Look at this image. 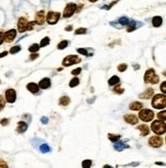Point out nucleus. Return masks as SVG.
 Returning a JSON list of instances; mask_svg holds the SVG:
<instances>
[{"label": "nucleus", "instance_id": "1", "mask_svg": "<svg viewBox=\"0 0 166 168\" xmlns=\"http://www.w3.org/2000/svg\"><path fill=\"white\" fill-rule=\"evenodd\" d=\"M165 122L162 120H155L153 121V123L151 124V129L153 130L154 133H156L157 135H162L165 133Z\"/></svg>", "mask_w": 166, "mask_h": 168}, {"label": "nucleus", "instance_id": "2", "mask_svg": "<svg viewBox=\"0 0 166 168\" xmlns=\"http://www.w3.org/2000/svg\"><path fill=\"white\" fill-rule=\"evenodd\" d=\"M151 105L152 107L155 109H164L166 106V97L165 94H156L155 96L153 97V100L151 102Z\"/></svg>", "mask_w": 166, "mask_h": 168}, {"label": "nucleus", "instance_id": "3", "mask_svg": "<svg viewBox=\"0 0 166 168\" xmlns=\"http://www.w3.org/2000/svg\"><path fill=\"white\" fill-rule=\"evenodd\" d=\"M154 112L152 110H149V109H144V110H141L140 113H138V117L142 121L144 122H150L154 119Z\"/></svg>", "mask_w": 166, "mask_h": 168}, {"label": "nucleus", "instance_id": "4", "mask_svg": "<svg viewBox=\"0 0 166 168\" xmlns=\"http://www.w3.org/2000/svg\"><path fill=\"white\" fill-rule=\"evenodd\" d=\"M81 62V59L77 55H68L63 60V66L65 67H69L72 66V65L78 64V63Z\"/></svg>", "mask_w": 166, "mask_h": 168}, {"label": "nucleus", "instance_id": "5", "mask_svg": "<svg viewBox=\"0 0 166 168\" xmlns=\"http://www.w3.org/2000/svg\"><path fill=\"white\" fill-rule=\"evenodd\" d=\"M149 145L152 148H160L163 146V139L159 135H154L149 138Z\"/></svg>", "mask_w": 166, "mask_h": 168}, {"label": "nucleus", "instance_id": "6", "mask_svg": "<svg viewBox=\"0 0 166 168\" xmlns=\"http://www.w3.org/2000/svg\"><path fill=\"white\" fill-rule=\"evenodd\" d=\"M76 8H77V5L75 3H68L67 6L65 7L63 17L64 18H70V17H72L76 12Z\"/></svg>", "mask_w": 166, "mask_h": 168}, {"label": "nucleus", "instance_id": "7", "mask_svg": "<svg viewBox=\"0 0 166 168\" xmlns=\"http://www.w3.org/2000/svg\"><path fill=\"white\" fill-rule=\"evenodd\" d=\"M5 101L9 104H13L17 100V91L13 88H8L5 91Z\"/></svg>", "mask_w": 166, "mask_h": 168}, {"label": "nucleus", "instance_id": "8", "mask_svg": "<svg viewBox=\"0 0 166 168\" xmlns=\"http://www.w3.org/2000/svg\"><path fill=\"white\" fill-rule=\"evenodd\" d=\"M60 17H61V13L58 12V11H49V12L47 13L46 21L49 25H54L58 23Z\"/></svg>", "mask_w": 166, "mask_h": 168}, {"label": "nucleus", "instance_id": "9", "mask_svg": "<svg viewBox=\"0 0 166 168\" xmlns=\"http://www.w3.org/2000/svg\"><path fill=\"white\" fill-rule=\"evenodd\" d=\"M28 24H29V21L26 18H20L18 21V31L20 33L26 32L27 29H28Z\"/></svg>", "mask_w": 166, "mask_h": 168}, {"label": "nucleus", "instance_id": "10", "mask_svg": "<svg viewBox=\"0 0 166 168\" xmlns=\"http://www.w3.org/2000/svg\"><path fill=\"white\" fill-rule=\"evenodd\" d=\"M16 36H17V31L14 29H11L6 31L5 33H3V39H4L5 42L9 43V42H12L14 40Z\"/></svg>", "mask_w": 166, "mask_h": 168}, {"label": "nucleus", "instance_id": "11", "mask_svg": "<svg viewBox=\"0 0 166 168\" xmlns=\"http://www.w3.org/2000/svg\"><path fill=\"white\" fill-rule=\"evenodd\" d=\"M45 20H46V18H45V11L44 10H40L36 13V16H35V23L36 24H38V25L44 24Z\"/></svg>", "mask_w": 166, "mask_h": 168}, {"label": "nucleus", "instance_id": "12", "mask_svg": "<svg viewBox=\"0 0 166 168\" xmlns=\"http://www.w3.org/2000/svg\"><path fill=\"white\" fill-rule=\"evenodd\" d=\"M124 121L131 125H135L138 122V118L133 114H126V115H124Z\"/></svg>", "mask_w": 166, "mask_h": 168}, {"label": "nucleus", "instance_id": "13", "mask_svg": "<svg viewBox=\"0 0 166 168\" xmlns=\"http://www.w3.org/2000/svg\"><path fill=\"white\" fill-rule=\"evenodd\" d=\"M51 85V81L49 78H43V79L40 80L39 84H38V86L39 88H42V89H47L49 88Z\"/></svg>", "mask_w": 166, "mask_h": 168}, {"label": "nucleus", "instance_id": "14", "mask_svg": "<svg viewBox=\"0 0 166 168\" xmlns=\"http://www.w3.org/2000/svg\"><path fill=\"white\" fill-rule=\"evenodd\" d=\"M27 89L32 92L33 94H36V93L39 92V86H38V84L34 83V82H31V83H28L27 84Z\"/></svg>", "mask_w": 166, "mask_h": 168}, {"label": "nucleus", "instance_id": "15", "mask_svg": "<svg viewBox=\"0 0 166 168\" xmlns=\"http://www.w3.org/2000/svg\"><path fill=\"white\" fill-rule=\"evenodd\" d=\"M154 89L153 88H148L146 89V90L144 91L143 93H141L140 94V98H145V100H147V98H151V97L153 96L154 94Z\"/></svg>", "mask_w": 166, "mask_h": 168}, {"label": "nucleus", "instance_id": "16", "mask_svg": "<svg viewBox=\"0 0 166 168\" xmlns=\"http://www.w3.org/2000/svg\"><path fill=\"white\" fill-rule=\"evenodd\" d=\"M155 71H154V69H149L148 71L146 72V74H145V77H144V80L145 82H147V83H150V81L152 80V78L155 76Z\"/></svg>", "mask_w": 166, "mask_h": 168}, {"label": "nucleus", "instance_id": "17", "mask_svg": "<svg viewBox=\"0 0 166 168\" xmlns=\"http://www.w3.org/2000/svg\"><path fill=\"white\" fill-rule=\"evenodd\" d=\"M136 128L141 131V135H142V136H146V135H148L149 132H150V128H149V126L146 125V124L138 125Z\"/></svg>", "mask_w": 166, "mask_h": 168}, {"label": "nucleus", "instance_id": "18", "mask_svg": "<svg viewBox=\"0 0 166 168\" xmlns=\"http://www.w3.org/2000/svg\"><path fill=\"white\" fill-rule=\"evenodd\" d=\"M28 129V124L24 121H20L17 126V132L18 133H24Z\"/></svg>", "mask_w": 166, "mask_h": 168}, {"label": "nucleus", "instance_id": "19", "mask_svg": "<svg viewBox=\"0 0 166 168\" xmlns=\"http://www.w3.org/2000/svg\"><path fill=\"white\" fill-rule=\"evenodd\" d=\"M143 104L140 102H132L129 105V109L131 111H141V109H143Z\"/></svg>", "mask_w": 166, "mask_h": 168}, {"label": "nucleus", "instance_id": "20", "mask_svg": "<svg viewBox=\"0 0 166 168\" xmlns=\"http://www.w3.org/2000/svg\"><path fill=\"white\" fill-rule=\"evenodd\" d=\"M126 148H129L127 145H125L123 142H116L115 145H114V149H115L116 151H123L124 149Z\"/></svg>", "mask_w": 166, "mask_h": 168}, {"label": "nucleus", "instance_id": "21", "mask_svg": "<svg viewBox=\"0 0 166 168\" xmlns=\"http://www.w3.org/2000/svg\"><path fill=\"white\" fill-rule=\"evenodd\" d=\"M70 103H71V98H70L69 96H67V95H64V96H62L60 98V102H59V104H60L61 106L66 107V106H68Z\"/></svg>", "mask_w": 166, "mask_h": 168}, {"label": "nucleus", "instance_id": "22", "mask_svg": "<svg viewBox=\"0 0 166 168\" xmlns=\"http://www.w3.org/2000/svg\"><path fill=\"white\" fill-rule=\"evenodd\" d=\"M162 18L161 17H159V16H157V17H154L153 19H152V24H153V26L154 27H156V28H158V27H160L162 25Z\"/></svg>", "mask_w": 166, "mask_h": 168}, {"label": "nucleus", "instance_id": "23", "mask_svg": "<svg viewBox=\"0 0 166 168\" xmlns=\"http://www.w3.org/2000/svg\"><path fill=\"white\" fill-rule=\"evenodd\" d=\"M120 82V78L118 77V76H112V77L109 79L108 83L109 85H111V86H115L116 84H118Z\"/></svg>", "mask_w": 166, "mask_h": 168}, {"label": "nucleus", "instance_id": "24", "mask_svg": "<svg viewBox=\"0 0 166 168\" xmlns=\"http://www.w3.org/2000/svg\"><path fill=\"white\" fill-rule=\"evenodd\" d=\"M120 137H121V135H119V134H113V133H109L108 134V138L113 143L118 142L120 139Z\"/></svg>", "mask_w": 166, "mask_h": 168}, {"label": "nucleus", "instance_id": "25", "mask_svg": "<svg viewBox=\"0 0 166 168\" xmlns=\"http://www.w3.org/2000/svg\"><path fill=\"white\" fill-rule=\"evenodd\" d=\"M79 83H80L79 78L74 77L73 79H72L71 81H70V83H69V86H70V87H76Z\"/></svg>", "mask_w": 166, "mask_h": 168}, {"label": "nucleus", "instance_id": "26", "mask_svg": "<svg viewBox=\"0 0 166 168\" xmlns=\"http://www.w3.org/2000/svg\"><path fill=\"white\" fill-rule=\"evenodd\" d=\"M39 48H40V46L37 44V43H34V44H32L31 46L29 47V51L31 53H36L38 50H39Z\"/></svg>", "mask_w": 166, "mask_h": 168}, {"label": "nucleus", "instance_id": "27", "mask_svg": "<svg viewBox=\"0 0 166 168\" xmlns=\"http://www.w3.org/2000/svg\"><path fill=\"white\" fill-rule=\"evenodd\" d=\"M49 42H50V39H49L48 37H44L42 40H41V41H40L39 46L40 47H44V46H46V45L49 44Z\"/></svg>", "mask_w": 166, "mask_h": 168}, {"label": "nucleus", "instance_id": "28", "mask_svg": "<svg viewBox=\"0 0 166 168\" xmlns=\"http://www.w3.org/2000/svg\"><path fill=\"white\" fill-rule=\"evenodd\" d=\"M5 105H6V101H5L4 96L0 95V112L5 108Z\"/></svg>", "mask_w": 166, "mask_h": 168}, {"label": "nucleus", "instance_id": "29", "mask_svg": "<svg viewBox=\"0 0 166 168\" xmlns=\"http://www.w3.org/2000/svg\"><path fill=\"white\" fill-rule=\"evenodd\" d=\"M39 150H40V152H41V153H48V152H50V148H49V147L47 146L46 144H43L42 146L39 148Z\"/></svg>", "mask_w": 166, "mask_h": 168}, {"label": "nucleus", "instance_id": "30", "mask_svg": "<svg viewBox=\"0 0 166 168\" xmlns=\"http://www.w3.org/2000/svg\"><path fill=\"white\" fill-rule=\"evenodd\" d=\"M157 117L159 120H162V121H165L166 119V111L163 110L162 112H159V113L157 114Z\"/></svg>", "mask_w": 166, "mask_h": 168}, {"label": "nucleus", "instance_id": "31", "mask_svg": "<svg viewBox=\"0 0 166 168\" xmlns=\"http://www.w3.org/2000/svg\"><path fill=\"white\" fill-rule=\"evenodd\" d=\"M68 44H69V42L67 41V40H63V41H61L60 43L58 44V48L59 49H64V48H66V47L68 46Z\"/></svg>", "mask_w": 166, "mask_h": 168}, {"label": "nucleus", "instance_id": "32", "mask_svg": "<svg viewBox=\"0 0 166 168\" xmlns=\"http://www.w3.org/2000/svg\"><path fill=\"white\" fill-rule=\"evenodd\" d=\"M92 165V161L91 160H84L82 162V168H90Z\"/></svg>", "mask_w": 166, "mask_h": 168}, {"label": "nucleus", "instance_id": "33", "mask_svg": "<svg viewBox=\"0 0 166 168\" xmlns=\"http://www.w3.org/2000/svg\"><path fill=\"white\" fill-rule=\"evenodd\" d=\"M20 50H21V46H20V45H16V46L11 47L10 50H9V52H10L11 54H16V53H18Z\"/></svg>", "mask_w": 166, "mask_h": 168}, {"label": "nucleus", "instance_id": "34", "mask_svg": "<svg viewBox=\"0 0 166 168\" xmlns=\"http://www.w3.org/2000/svg\"><path fill=\"white\" fill-rule=\"evenodd\" d=\"M87 32V30L85 28H79L75 31V35H82V34H85Z\"/></svg>", "mask_w": 166, "mask_h": 168}, {"label": "nucleus", "instance_id": "35", "mask_svg": "<svg viewBox=\"0 0 166 168\" xmlns=\"http://www.w3.org/2000/svg\"><path fill=\"white\" fill-rule=\"evenodd\" d=\"M137 27L135 26V22H132L130 25H127V32H131L134 29H136Z\"/></svg>", "mask_w": 166, "mask_h": 168}, {"label": "nucleus", "instance_id": "36", "mask_svg": "<svg viewBox=\"0 0 166 168\" xmlns=\"http://www.w3.org/2000/svg\"><path fill=\"white\" fill-rule=\"evenodd\" d=\"M114 91H115L116 93H123L124 89L123 88H120V84L118 83V84H116L115 88H114Z\"/></svg>", "mask_w": 166, "mask_h": 168}, {"label": "nucleus", "instance_id": "37", "mask_svg": "<svg viewBox=\"0 0 166 168\" xmlns=\"http://www.w3.org/2000/svg\"><path fill=\"white\" fill-rule=\"evenodd\" d=\"M118 71L119 72H124V71H126V69H127V65L125 64H121L118 66Z\"/></svg>", "mask_w": 166, "mask_h": 168}, {"label": "nucleus", "instance_id": "38", "mask_svg": "<svg viewBox=\"0 0 166 168\" xmlns=\"http://www.w3.org/2000/svg\"><path fill=\"white\" fill-rule=\"evenodd\" d=\"M119 23L121 25H128L129 23V20L127 18H125V17H123V18L119 19Z\"/></svg>", "mask_w": 166, "mask_h": 168}, {"label": "nucleus", "instance_id": "39", "mask_svg": "<svg viewBox=\"0 0 166 168\" xmlns=\"http://www.w3.org/2000/svg\"><path fill=\"white\" fill-rule=\"evenodd\" d=\"M8 123H9V119H8V118H3V119L0 120V125L6 126V125H8Z\"/></svg>", "mask_w": 166, "mask_h": 168}, {"label": "nucleus", "instance_id": "40", "mask_svg": "<svg viewBox=\"0 0 166 168\" xmlns=\"http://www.w3.org/2000/svg\"><path fill=\"white\" fill-rule=\"evenodd\" d=\"M77 51L79 53H81V54H83V55H91V54H89V53H88L87 49H84V48H78Z\"/></svg>", "mask_w": 166, "mask_h": 168}, {"label": "nucleus", "instance_id": "41", "mask_svg": "<svg viewBox=\"0 0 166 168\" xmlns=\"http://www.w3.org/2000/svg\"><path fill=\"white\" fill-rule=\"evenodd\" d=\"M0 168H9L8 164H7L3 159H0Z\"/></svg>", "mask_w": 166, "mask_h": 168}, {"label": "nucleus", "instance_id": "42", "mask_svg": "<svg viewBox=\"0 0 166 168\" xmlns=\"http://www.w3.org/2000/svg\"><path fill=\"white\" fill-rule=\"evenodd\" d=\"M160 89L162 90L163 94H165V93H166V82H162L161 86H160Z\"/></svg>", "mask_w": 166, "mask_h": 168}, {"label": "nucleus", "instance_id": "43", "mask_svg": "<svg viewBox=\"0 0 166 168\" xmlns=\"http://www.w3.org/2000/svg\"><path fill=\"white\" fill-rule=\"evenodd\" d=\"M80 73H81V68H77V69H75V70L72 71V75H74V76L79 75Z\"/></svg>", "mask_w": 166, "mask_h": 168}, {"label": "nucleus", "instance_id": "44", "mask_svg": "<svg viewBox=\"0 0 166 168\" xmlns=\"http://www.w3.org/2000/svg\"><path fill=\"white\" fill-rule=\"evenodd\" d=\"M35 24H36L35 22H30L29 24H28V29H27V30H33Z\"/></svg>", "mask_w": 166, "mask_h": 168}, {"label": "nucleus", "instance_id": "45", "mask_svg": "<svg viewBox=\"0 0 166 168\" xmlns=\"http://www.w3.org/2000/svg\"><path fill=\"white\" fill-rule=\"evenodd\" d=\"M38 56H39V54H38V53H33V54L30 56V60H35V59H37Z\"/></svg>", "mask_w": 166, "mask_h": 168}, {"label": "nucleus", "instance_id": "46", "mask_svg": "<svg viewBox=\"0 0 166 168\" xmlns=\"http://www.w3.org/2000/svg\"><path fill=\"white\" fill-rule=\"evenodd\" d=\"M41 122H42L43 124H46V123H48V119H47L46 117H42L41 118Z\"/></svg>", "mask_w": 166, "mask_h": 168}, {"label": "nucleus", "instance_id": "47", "mask_svg": "<svg viewBox=\"0 0 166 168\" xmlns=\"http://www.w3.org/2000/svg\"><path fill=\"white\" fill-rule=\"evenodd\" d=\"M3 41H4V39H3V33L2 32H0V45L2 44Z\"/></svg>", "mask_w": 166, "mask_h": 168}, {"label": "nucleus", "instance_id": "48", "mask_svg": "<svg viewBox=\"0 0 166 168\" xmlns=\"http://www.w3.org/2000/svg\"><path fill=\"white\" fill-rule=\"evenodd\" d=\"M7 53H8L7 51H3V52H1V53H0V59L3 58V56H6Z\"/></svg>", "mask_w": 166, "mask_h": 168}, {"label": "nucleus", "instance_id": "49", "mask_svg": "<svg viewBox=\"0 0 166 168\" xmlns=\"http://www.w3.org/2000/svg\"><path fill=\"white\" fill-rule=\"evenodd\" d=\"M73 30V28H72V26H68L66 28V31H72Z\"/></svg>", "mask_w": 166, "mask_h": 168}, {"label": "nucleus", "instance_id": "50", "mask_svg": "<svg viewBox=\"0 0 166 168\" xmlns=\"http://www.w3.org/2000/svg\"><path fill=\"white\" fill-rule=\"evenodd\" d=\"M103 168H112V166H110V165H108V164H107V165H105Z\"/></svg>", "mask_w": 166, "mask_h": 168}, {"label": "nucleus", "instance_id": "51", "mask_svg": "<svg viewBox=\"0 0 166 168\" xmlns=\"http://www.w3.org/2000/svg\"><path fill=\"white\" fill-rule=\"evenodd\" d=\"M157 165H164V163H161V162H156Z\"/></svg>", "mask_w": 166, "mask_h": 168}, {"label": "nucleus", "instance_id": "52", "mask_svg": "<svg viewBox=\"0 0 166 168\" xmlns=\"http://www.w3.org/2000/svg\"><path fill=\"white\" fill-rule=\"evenodd\" d=\"M133 67H134L135 70H136V69H140V66H138V65H136V66H135V65H134V66H133Z\"/></svg>", "mask_w": 166, "mask_h": 168}, {"label": "nucleus", "instance_id": "53", "mask_svg": "<svg viewBox=\"0 0 166 168\" xmlns=\"http://www.w3.org/2000/svg\"><path fill=\"white\" fill-rule=\"evenodd\" d=\"M89 1H90V2H95L96 0H89Z\"/></svg>", "mask_w": 166, "mask_h": 168}]
</instances>
